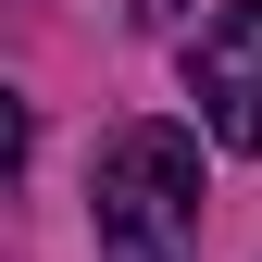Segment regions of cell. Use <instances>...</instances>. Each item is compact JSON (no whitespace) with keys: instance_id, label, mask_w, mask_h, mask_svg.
<instances>
[{"instance_id":"7a4b0ae2","label":"cell","mask_w":262,"mask_h":262,"mask_svg":"<svg viewBox=\"0 0 262 262\" xmlns=\"http://www.w3.org/2000/svg\"><path fill=\"white\" fill-rule=\"evenodd\" d=\"M187 100H200V138L262 162V0H225V13L187 25Z\"/></svg>"},{"instance_id":"3957f363","label":"cell","mask_w":262,"mask_h":262,"mask_svg":"<svg viewBox=\"0 0 262 262\" xmlns=\"http://www.w3.org/2000/svg\"><path fill=\"white\" fill-rule=\"evenodd\" d=\"M125 13H138V25H175V0H125Z\"/></svg>"},{"instance_id":"6da1fadb","label":"cell","mask_w":262,"mask_h":262,"mask_svg":"<svg viewBox=\"0 0 262 262\" xmlns=\"http://www.w3.org/2000/svg\"><path fill=\"white\" fill-rule=\"evenodd\" d=\"M200 225H212L200 125L138 113L88 150V237H100V262H200Z\"/></svg>"}]
</instances>
